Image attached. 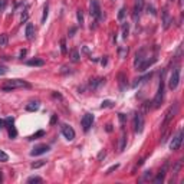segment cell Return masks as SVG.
Returning <instances> with one entry per match:
<instances>
[{
    "mask_svg": "<svg viewBox=\"0 0 184 184\" xmlns=\"http://www.w3.org/2000/svg\"><path fill=\"white\" fill-rule=\"evenodd\" d=\"M16 88H30V84L23 81V79H9V81L4 82V85L1 87V89L6 91V92H12Z\"/></svg>",
    "mask_w": 184,
    "mask_h": 184,
    "instance_id": "6da1fadb",
    "label": "cell"
},
{
    "mask_svg": "<svg viewBox=\"0 0 184 184\" xmlns=\"http://www.w3.org/2000/svg\"><path fill=\"white\" fill-rule=\"evenodd\" d=\"M162 99H164V78H162V74H161V79H160V85H158V91L155 94V97L152 99V105L151 108H158L161 105Z\"/></svg>",
    "mask_w": 184,
    "mask_h": 184,
    "instance_id": "7a4b0ae2",
    "label": "cell"
},
{
    "mask_svg": "<svg viewBox=\"0 0 184 184\" xmlns=\"http://www.w3.org/2000/svg\"><path fill=\"white\" fill-rule=\"evenodd\" d=\"M177 111H178V104L175 102L173 107H170V108L167 109V112H165V117H164V121H162V124H161V128L164 130L170 122H171V119L175 117V114H177Z\"/></svg>",
    "mask_w": 184,
    "mask_h": 184,
    "instance_id": "3957f363",
    "label": "cell"
},
{
    "mask_svg": "<svg viewBox=\"0 0 184 184\" xmlns=\"http://www.w3.org/2000/svg\"><path fill=\"white\" fill-rule=\"evenodd\" d=\"M180 72H181V69L178 66L173 69L171 75L168 78V88L170 89H175V88L178 87V84H180Z\"/></svg>",
    "mask_w": 184,
    "mask_h": 184,
    "instance_id": "277c9868",
    "label": "cell"
},
{
    "mask_svg": "<svg viewBox=\"0 0 184 184\" xmlns=\"http://www.w3.org/2000/svg\"><path fill=\"white\" fill-rule=\"evenodd\" d=\"M89 13L92 17H95L97 20L102 19V10H101V6H99V1L98 0H92L89 3Z\"/></svg>",
    "mask_w": 184,
    "mask_h": 184,
    "instance_id": "5b68a950",
    "label": "cell"
},
{
    "mask_svg": "<svg viewBox=\"0 0 184 184\" xmlns=\"http://www.w3.org/2000/svg\"><path fill=\"white\" fill-rule=\"evenodd\" d=\"M144 130V115L141 112H137L134 117V131L137 134H141Z\"/></svg>",
    "mask_w": 184,
    "mask_h": 184,
    "instance_id": "8992f818",
    "label": "cell"
},
{
    "mask_svg": "<svg viewBox=\"0 0 184 184\" xmlns=\"http://www.w3.org/2000/svg\"><path fill=\"white\" fill-rule=\"evenodd\" d=\"M181 142H183V131H178L177 135H175L173 140H171V142H170V148H171L173 151H177V150L181 147Z\"/></svg>",
    "mask_w": 184,
    "mask_h": 184,
    "instance_id": "52a82bcc",
    "label": "cell"
},
{
    "mask_svg": "<svg viewBox=\"0 0 184 184\" xmlns=\"http://www.w3.org/2000/svg\"><path fill=\"white\" fill-rule=\"evenodd\" d=\"M161 16H162V27L167 30V29L171 26V23H173V17L170 16V13H168V10H167V7L162 9Z\"/></svg>",
    "mask_w": 184,
    "mask_h": 184,
    "instance_id": "ba28073f",
    "label": "cell"
},
{
    "mask_svg": "<svg viewBox=\"0 0 184 184\" xmlns=\"http://www.w3.org/2000/svg\"><path fill=\"white\" fill-rule=\"evenodd\" d=\"M92 122H94V115H92V114H89V112L85 114V115L82 117V121H81L84 131H89V128L92 127Z\"/></svg>",
    "mask_w": 184,
    "mask_h": 184,
    "instance_id": "9c48e42d",
    "label": "cell"
},
{
    "mask_svg": "<svg viewBox=\"0 0 184 184\" xmlns=\"http://www.w3.org/2000/svg\"><path fill=\"white\" fill-rule=\"evenodd\" d=\"M62 134H63V137H65L68 141H72L75 138V131H74V128L69 127V125H66V124L62 125Z\"/></svg>",
    "mask_w": 184,
    "mask_h": 184,
    "instance_id": "30bf717a",
    "label": "cell"
},
{
    "mask_svg": "<svg viewBox=\"0 0 184 184\" xmlns=\"http://www.w3.org/2000/svg\"><path fill=\"white\" fill-rule=\"evenodd\" d=\"M48 151H49V145H46V144H40V145H36L32 151H30V155H32V157H36V155L45 154V152H48Z\"/></svg>",
    "mask_w": 184,
    "mask_h": 184,
    "instance_id": "8fae6325",
    "label": "cell"
},
{
    "mask_svg": "<svg viewBox=\"0 0 184 184\" xmlns=\"http://www.w3.org/2000/svg\"><path fill=\"white\" fill-rule=\"evenodd\" d=\"M145 58H147V49H145V48H142V49H141V51H138V52H137V55H135L134 66L137 68V66L140 65V63L142 62V61H144V59H145Z\"/></svg>",
    "mask_w": 184,
    "mask_h": 184,
    "instance_id": "7c38bea8",
    "label": "cell"
},
{
    "mask_svg": "<svg viewBox=\"0 0 184 184\" xmlns=\"http://www.w3.org/2000/svg\"><path fill=\"white\" fill-rule=\"evenodd\" d=\"M142 6H144V0H135V6H134V19L135 20L140 17L141 12H142Z\"/></svg>",
    "mask_w": 184,
    "mask_h": 184,
    "instance_id": "4fadbf2b",
    "label": "cell"
},
{
    "mask_svg": "<svg viewBox=\"0 0 184 184\" xmlns=\"http://www.w3.org/2000/svg\"><path fill=\"white\" fill-rule=\"evenodd\" d=\"M104 84H105V78H97V79H91L89 87H91V89H98V88L101 87V85H104Z\"/></svg>",
    "mask_w": 184,
    "mask_h": 184,
    "instance_id": "5bb4252c",
    "label": "cell"
},
{
    "mask_svg": "<svg viewBox=\"0 0 184 184\" xmlns=\"http://www.w3.org/2000/svg\"><path fill=\"white\" fill-rule=\"evenodd\" d=\"M26 39L27 40H32L33 38H35V26H33L32 23H27L26 25Z\"/></svg>",
    "mask_w": 184,
    "mask_h": 184,
    "instance_id": "9a60e30c",
    "label": "cell"
},
{
    "mask_svg": "<svg viewBox=\"0 0 184 184\" xmlns=\"http://www.w3.org/2000/svg\"><path fill=\"white\" fill-rule=\"evenodd\" d=\"M167 165L168 164H165L164 167H162L161 170H160V173H158V175L154 178V183L155 184H160V183H162L164 181V177H165V170H167Z\"/></svg>",
    "mask_w": 184,
    "mask_h": 184,
    "instance_id": "2e32d148",
    "label": "cell"
},
{
    "mask_svg": "<svg viewBox=\"0 0 184 184\" xmlns=\"http://www.w3.org/2000/svg\"><path fill=\"white\" fill-rule=\"evenodd\" d=\"M40 107V104H39V101H32V102H29L27 105H26V111H29V112H33V111H38Z\"/></svg>",
    "mask_w": 184,
    "mask_h": 184,
    "instance_id": "e0dca14e",
    "label": "cell"
},
{
    "mask_svg": "<svg viewBox=\"0 0 184 184\" xmlns=\"http://www.w3.org/2000/svg\"><path fill=\"white\" fill-rule=\"evenodd\" d=\"M27 65H29V66H43L45 65V61H43V59H39V58H35V59L27 61Z\"/></svg>",
    "mask_w": 184,
    "mask_h": 184,
    "instance_id": "ac0fdd59",
    "label": "cell"
},
{
    "mask_svg": "<svg viewBox=\"0 0 184 184\" xmlns=\"http://www.w3.org/2000/svg\"><path fill=\"white\" fill-rule=\"evenodd\" d=\"M125 145H127V135L122 134V135L119 137V145H118L119 151H124V150H125Z\"/></svg>",
    "mask_w": 184,
    "mask_h": 184,
    "instance_id": "d6986e66",
    "label": "cell"
},
{
    "mask_svg": "<svg viewBox=\"0 0 184 184\" xmlns=\"http://www.w3.org/2000/svg\"><path fill=\"white\" fill-rule=\"evenodd\" d=\"M42 177H38V175H33V177H29L27 178V184H33V183H42Z\"/></svg>",
    "mask_w": 184,
    "mask_h": 184,
    "instance_id": "ffe728a7",
    "label": "cell"
},
{
    "mask_svg": "<svg viewBox=\"0 0 184 184\" xmlns=\"http://www.w3.org/2000/svg\"><path fill=\"white\" fill-rule=\"evenodd\" d=\"M9 42V38H7V35H4V33H1L0 35V46H6Z\"/></svg>",
    "mask_w": 184,
    "mask_h": 184,
    "instance_id": "44dd1931",
    "label": "cell"
},
{
    "mask_svg": "<svg viewBox=\"0 0 184 184\" xmlns=\"http://www.w3.org/2000/svg\"><path fill=\"white\" fill-rule=\"evenodd\" d=\"M71 61L72 62H79V52L78 51H72V53H71Z\"/></svg>",
    "mask_w": 184,
    "mask_h": 184,
    "instance_id": "7402d4cb",
    "label": "cell"
},
{
    "mask_svg": "<svg viewBox=\"0 0 184 184\" xmlns=\"http://www.w3.org/2000/svg\"><path fill=\"white\" fill-rule=\"evenodd\" d=\"M9 137H10V138H16V137H17V131H16V128H14L13 125L9 127Z\"/></svg>",
    "mask_w": 184,
    "mask_h": 184,
    "instance_id": "603a6c76",
    "label": "cell"
},
{
    "mask_svg": "<svg viewBox=\"0 0 184 184\" xmlns=\"http://www.w3.org/2000/svg\"><path fill=\"white\" fill-rule=\"evenodd\" d=\"M45 164H46V161L45 160H39V161H36V162H32V168H39V167H43Z\"/></svg>",
    "mask_w": 184,
    "mask_h": 184,
    "instance_id": "cb8c5ba5",
    "label": "cell"
},
{
    "mask_svg": "<svg viewBox=\"0 0 184 184\" xmlns=\"http://www.w3.org/2000/svg\"><path fill=\"white\" fill-rule=\"evenodd\" d=\"M128 32H130V27H128V23H125V25L122 26V38H124V39H127Z\"/></svg>",
    "mask_w": 184,
    "mask_h": 184,
    "instance_id": "d4e9b609",
    "label": "cell"
},
{
    "mask_svg": "<svg viewBox=\"0 0 184 184\" xmlns=\"http://www.w3.org/2000/svg\"><path fill=\"white\" fill-rule=\"evenodd\" d=\"M48 12H49V6H48V3L43 6V16H42V23L46 22V17H48Z\"/></svg>",
    "mask_w": 184,
    "mask_h": 184,
    "instance_id": "484cf974",
    "label": "cell"
},
{
    "mask_svg": "<svg viewBox=\"0 0 184 184\" xmlns=\"http://www.w3.org/2000/svg\"><path fill=\"white\" fill-rule=\"evenodd\" d=\"M7 160H9V155H7L4 151L0 150V162H6Z\"/></svg>",
    "mask_w": 184,
    "mask_h": 184,
    "instance_id": "4316f807",
    "label": "cell"
},
{
    "mask_svg": "<svg viewBox=\"0 0 184 184\" xmlns=\"http://www.w3.org/2000/svg\"><path fill=\"white\" fill-rule=\"evenodd\" d=\"M76 17H78V22H79V25H82V23H84V13H82V10L76 12Z\"/></svg>",
    "mask_w": 184,
    "mask_h": 184,
    "instance_id": "83f0119b",
    "label": "cell"
},
{
    "mask_svg": "<svg viewBox=\"0 0 184 184\" xmlns=\"http://www.w3.org/2000/svg\"><path fill=\"white\" fill-rule=\"evenodd\" d=\"M112 105H114V102L107 99V101H104V102L101 104V108H109V107H112Z\"/></svg>",
    "mask_w": 184,
    "mask_h": 184,
    "instance_id": "f1b7e54d",
    "label": "cell"
},
{
    "mask_svg": "<svg viewBox=\"0 0 184 184\" xmlns=\"http://www.w3.org/2000/svg\"><path fill=\"white\" fill-rule=\"evenodd\" d=\"M124 16H125V7H121L118 12V20H122Z\"/></svg>",
    "mask_w": 184,
    "mask_h": 184,
    "instance_id": "f546056e",
    "label": "cell"
},
{
    "mask_svg": "<svg viewBox=\"0 0 184 184\" xmlns=\"http://www.w3.org/2000/svg\"><path fill=\"white\" fill-rule=\"evenodd\" d=\"M61 52L65 55L66 53V42H65V39H62L61 40Z\"/></svg>",
    "mask_w": 184,
    "mask_h": 184,
    "instance_id": "4dcf8cb0",
    "label": "cell"
},
{
    "mask_svg": "<svg viewBox=\"0 0 184 184\" xmlns=\"http://www.w3.org/2000/svg\"><path fill=\"white\" fill-rule=\"evenodd\" d=\"M27 17H29V13H27V7H26V9H25V13H22V17H20L22 23L26 22V20H27Z\"/></svg>",
    "mask_w": 184,
    "mask_h": 184,
    "instance_id": "1f68e13d",
    "label": "cell"
},
{
    "mask_svg": "<svg viewBox=\"0 0 184 184\" xmlns=\"http://www.w3.org/2000/svg\"><path fill=\"white\" fill-rule=\"evenodd\" d=\"M118 167H119V164H115V165H111V167H109L108 170L105 171V174H111V173H112V171H115V170H117Z\"/></svg>",
    "mask_w": 184,
    "mask_h": 184,
    "instance_id": "d6a6232c",
    "label": "cell"
},
{
    "mask_svg": "<svg viewBox=\"0 0 184 184\" xmlns=\"http://www.w3.org/2000/svg\"><path fill=\"white\" fill-rule=\"evenodd\" d=\"M43 135H45L43 131H38L35 135H32V137H30V140H35V138H38V137H43Z\"/></svg>",
    "mask_w": 184,
    "mask_h": 184,
    "instance_id": "836d02e7",
    "label": "cell"
},
{
    "mask_svg": "<svg viewBox=\"0 0 184 184\" xmlns=\"http://www.w3.org/2000/svg\"><path fill=\"white\" fill-rule=\"evenodd\" d=\"M105 155H107V151H105V150H102V151L98 154V161H101L102 158H105Z\"/></svg>",
    "mask_w": 184,
    "mask_h": 184,
    "instance_id": "e575fe53",
    "label": "cell"
},
{
    "mask_svg": "<svg viewBox=\"0 0 184 184\" xmlns=\"http://www.w3.org/2000/svg\"><path fill=\"white\" fill-rule=\"evenodd\" d=\"M148 13H151L152 16L157 14V12H155V9H154V6H148Z\"/></svg>",
    "mask_w": 184,
    "mask_h": 184,
    "instance_id": "d590c367",
    "label": "cell"
},
{
    "mask_svg": "<svg viewBox=\"0 0 184 184\" xmlns=\"http://www.w3.org/2000/svg\"><path fill=\"white\" fill-rule=\"evenodd\" d=\"M119 117V122H121V125H124V122H125V115L124 114H118Z\"/></svg>",
    "mask_w": 184,
    "mask_h": 184,
    "instance_id": "8d00e7d4",
    "label": "cell"
},
{
    "mask_svg": "<svg viewBox=\"0 0 184 184\" xmlns=\"http://www.w3.org/2000/svg\"><path fill=\"white\" fill-rule=\"evenodd\" d=\"M13 121H14V119L12 118V117H9V118H6V121H4V122H6V124L10 127V125H13Z\"/></svg>",
    "mask_w": 184,
    "mask_h": 184,
    "instance_id": "74e56055",
    "label": "cell"
},
{
    "mask_svg": "<svg viewBox=\"0 0 184 184\" xmlns=\"http://www.w3.org/2000/svg\"><path fill=\"white\" fill-rule=\"evenodd\" d=\"M4 7H6V0H0V12L4 10Z\"/></svg>",
    "mask_w": 184,
    "mask_h": 184,
    "instance_id": "f35d334b",
    "label": "cell"
},
{
    "mask_svg": "<svg viewBox=\"0 0 184 184\" xmlns=\"http://www.w3.org/2000/svg\"><path fill=\"white\" fill-rule=\"evenodd\" d=\"M6 72H7V68H6V66H1V65H0V75H4Z\"/></svg>",
    "mask_w": 184,
    "mask_h": 184,
    "instance_id": "ab89813d",
    "label": "cell"
},
{
    "mask_svg": "<svg viewBox=\"0 0 184 184\" xmlns=\"http://www.w3.org/2000/svg\"><path fill=\"white\" fill-rule=\"evenodd\" d=\"M148 177H151V171H145V174H144V180H147Z\"/></svg>",
    "mask_w": 184,
    "mask_h": 184,
    "instance_id": "60d3db41",
    "label": "cell"
},
{
    "mask_svg": "<svg viewBox=\"0 0 184 184\" xmlns=\"http://www.w3.org/2000/svg\"><path fill=\"white\" fill-rule=\"evenodd\" d=\"M76 32V29L75 27H72V29H71V30H69V38H72V36H74V33Z\"/></svg>",
    "mask_w": 184,
    "mask_h": 184,
    "instance_id": "b9f144b4",
    "label": "cell"
},
{
    "mask_svg": "<svg viewBox=\"0 0 184 184\" xmlns=\"http://www.w3.org/2000/svg\"><path fill=\"white\" fill-rule=\"evenodd\" d=\"M56 119H58V115H53L52 119H51V124H55V122H56Z\"/></svg>",
    "mask_w": 184,
    "mask_h": 184,
    "instance_id": "7bdbcfd3",
    "label": "cell"
},
{
    "mask_svg": "<svg viewBox=\"0 0 184 184\" xmlns=\"http://www.w3.org/2000/svg\"><path fill=\"white\" fill-rule=\"evenodd\" d=\"M107 131H108V132H111V131H112V125H111V124H108V125H107Z\"/></svg>",
    "mask_w": 184,
    "mask_h": 184,
    "instance_id": "ee69618b",
    "label": "cell"
},
{
    "mask_svg": "<svg viewBox=\"0 0 184 184\" xmlns=\"http://www.w3.org/2000/svg\"><path fill=\"white\" fill-rule=\"evenodd\" d=\"M101 63H102V65H107V56H105V58L101 61Z\"/></svg>",
    "mask_w": 184,
    "mask_h": 184,
    "instance_id": "f6af8a7d",
    "label": "cell"
},
{
    "mask_svg": "<svg viewBox=\"0 0 184 184\" xmlns=\"http://www.w3.org/2000/svg\"><path fill=\"white\" fill-rule=\"evenodd\" d=\"M4 127V121L3 119H0V128H3Z\"/></svg>",
    "mask_w": 184,
    "mask_h": 184,
    "instance_id": "bcb514c9",
    "label": "cell"
},
{
    "mask_svg": "<svg viewBox=\"0 0 184 184\" xmlns=\"http://www.w3.org/2000/svg\"><path fill=\"white\" fill-rule=\"evenodd\" d=\"M25 55H26V51H22V52H20V58H23Z\"/></svg>",
    "mask_w": 184,
    "mask_h": 184,
    "instance_id": "7dc6e473",
    "label": "cell"
},
{
    "mask_svg": "<svg viewBox=\"0 0 184 184\" xmlns=\"http://www.w3.org/2000/svg\"><path fill=\"white\" fill-rule=\"evenodd\" d=\"M3 181V174H1V171H0V183Z\"/></svg>",
    "mask_w": 184,
    "mask_h": 184,
    "instance_id": "c3c4849f",
    "label": "cell"
},
{
    "mask_svg": "<svg viewBox=\"0 0 184 184\" xmlns=\"http://www.w3.org/2000/svg\"><path fill=\"white\" fill-rule=\"evenodd\" d=\"M168 1H174V0H168Z\"/></svg>",
    "mask_w": 184,
    "mask_h": 184,
    "instance_id": "681fc988",
    "label": "cell"
}]
</instances>
